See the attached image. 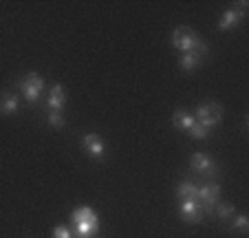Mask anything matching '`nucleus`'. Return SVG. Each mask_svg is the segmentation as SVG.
<instances>
[{"mask_svg": "<svg viewBox=\"0 0 249 238\" xmlns=\"http://www.w3.org/2000/svg\"><path fill=\"white\" fill-rule=\"evenodd\" d=\"M190 168L198 174H205V177H212V174L218 172L216 161H214L212 157H207V154H203V152H196V154L190 157Z\"/></svg>", "mask_w": 249, "mask_h": 238, "instance_id": "423d86ee", "label": "nucleus"}, {"mask_svg": "<svg viewBox=\"0 0 249 238\" xmlns=\"http://www.w3.org/2000/svg\"><path fill=\"white\" fill-rule=\"evenodd\" d=\"M99 232V220H93V223H80L75 225V234H82V236H95Z\"/></svg>", "mask_w": 249, "mask_h": 238, "instance_id": "f3484780", "label": "nucleus"}, {"mask_svg": "<svg viewBox=\"0 0 249 238\" xmlns=\"http://www.w3.org/2000/svg\"><path fill=\"white\" fill-rule=\"evenodd\" d=\"M18 89H20V93H22V97H24V102H29V104H36L40 99V95H42V91L40 89H36V86H31V84H27V82H18Z\"/></svg>", "mask_w": 249, "mask_h": 238, "instance_id": "ddd939ff", "label": "nucleus"}, {"mask_svg": "<svg viewBox=\"0 0 249 238\" xmlns=\"http://www.w3.org/2000/svg\"><path fill=\"white\" fill-rule=\"evenodd\" d=\"M47 122L51 128H55V130H60V128H64V117H62V112H55V110H49L47 115Z\"/></svg>", "mask_w": 249, "mask_h": 238, "instance_id": "a211bd4d", "label": "nucleus"}, {"mask_svg": "<svg viewBox=\"0 0 249 238\" xmlns=\"http://www.w3.org/2000/svg\"><path fill=\"white\" fill-rule=\"evenodd\" d=\"M198 40H201V37H198L190 27H177L172 31V47L179 49L181 53L192 51V49L198 44Z\"/></svg>", "mask_w": 249, "mask_h": 238, "instance_id": "f03ea898", "label": "nucleus"}, {"mask_svg": "<svg viewBox=\"0 0 249 238\" xmlns=\"http://www.w3.org/2000/svg\"><path fill=\"white\" fill-rule=\"evenodd\" d=\"M179 212L183 216L185 223H201L205 212H203V205L196 201V199H183L179 203Z\"/></svg>", "mask_w": 249, "mask_h": 238, "instance_id": "39448f33", "label": "nucleus"}, {"mask_svg": "<svg viewBox=\"0 0 249 238\" xmlns=\"http://www.w3.org/2000/svg\"><path fill=\"white\" fill-rule=\"evenodd\" d=\"M212 214H216L221 220H227V219H231V216L236 214V207L231 205V203H221L218 201L216 205H214V210H212Z\"/></svg>", "mask_w": 249, "mask_h": 238, "instance_id": "2eb2a0df", "label": "nucleus"}, {"mask_svg": "<svg viewBox=\"0 0 249 238\" xmlns=\"http://www.w3.org/2000/svg\"><path fill=\"white\" fill-rule=\"evenodd\" d=\"M196 124V119H194V115H190L188 110H174L172 115V126L174 128H181V130H188Z\"/></svg>", "mask_w": 249, "mask_h": 238, "instance_id": "9b49d317", "label": "nucleus"}, {"mask_svg": "<svg viewBox=\"0 0 249 238\" xmlns=\"http://www.w3.org/2000/svg\"><path fill=\"white\" fill-rule=\"evenodd\" d=\"M196 201L203 205V212H212L214 205L221 201V185H218V183H212V181L198 185Z\"/></svg>", "mask_w": 249, "mask_h": 238, "instance_id": "f257e3e1", "label": "nucleus"}, {"mask_svg": "<svg viewBox=\"0 0 249 238\" xmlns=\"http://www.w3.org/2000/svg\"><path fill=\"white\" fill-rule=\"evenodd\" d=\"M190 137H192V139H198V141H201V139H207V137H210V130H207L203 124L196 122L192 128H190Z\"/></svg>", "mask_w": 249, "mask_h": 238, "instance_id": "6ab92c4d", "label": "nucleus"}, {"mask_svg": "<svg viewBox=\"0 0 249 238\" xmlns=\"http://www.w3.org/2000/svg\"><path fill=\"white\" fill-rule=\"evenodd\" d=\"M20 108V97L14 93H9V91H5V93H0V112L2 115H16Z\"/></svg>", "mask_w": 249, "mask_h": 238, "instance_id": "1a4fd4ad", "label": "nucleus"}, {"mask_svg": "<svg viewBox=\"0 0 249 238\" xmlns=\"http://www.w3.org/2000/svg\"><path fill=\"white\" fill-rule=\"evenodd\" d=\"M53 238H73V232H71L66 225H57V227H53Z\"/></svg>", "mask_w": 249, "mask_h": 238, "instance_id": "aec40b11", "label": "nucleus"}, {"mask_svg": "<svg viewBox=\"0 0 249 238\" xmlns=\"http://www.w3.org/2000/svg\"><path fill=\"white\" fill-rule=\"evenodd\" d=\"M205 117H223V106L216 102H207V104H201L194 112V119H205Z\"/></svg>", "mask_w": 249, "mask_h": 238, "instance_id": "9d476101", "label": "nucleus"}, {"mask_svg": "<svg viewBox=\"0 0 249 238\" xmlns=\"http://www.w3.org/2000/svg\"><path fill=\"white\" fill-rule=\"evenodd\" d=\"M243 7H247V2H238V5H234L231 9H227L225 14H223L221 22H218V29H221V31H230V29L238 27V24L243 22V18H245Z\"/></svg>", "mask_w": 249, "mask_h": 238, "instance_id": "0eeeda50", "label": "nucleus"}, {"mask_svg": "<svg viewBox=\"0 0 249 238\" xmlns=\"http://www.w3.org/2000/svg\"><path fill=\"white\" fill-rule=\"evenodd\" d=\"M64 104H66V93H64V86L62 84H55L49 93V99H47V106L55 112H62L64 110Z\"/></svg>", "mask_w": 249, "mask_h": 238, "instance_id": "6e6552de", "label": "nucleus"}, {"mask_svg": "<svg viewBox=\"0 0 249 238\" xmlns=\"http://www.w3.org/2000/svg\"><path fill=\"white\" fill-rule=\"evenodd\" d=\"M71 220H73V225H80V223H93V220H99V219H97V214H95V210L82 205L71 212Z\"/></svg>", "mask_w": 249, "mask_h": 238, "instance_id": "f8f14e48", "label": "nucleus"}, {"mask_svg": "<svg viewBox=\"0 0 249 238\" xmlns=\"http://www.w3.org/2000/svg\"><path fill=\"white\" fill-rule=\"evenodd\" d=\"M207 44L203 42V40H198V44L192 49V51H188V53H183L181 55V60H179V66L183 71H196L198 66L203 64V60H205V55H207Z\"/></svg>", "mask_w": 249, "mask_h": 238, "instance_id": "7ed1b4c3", "label": "nucleus"}, {"mask_svg": "<svg viewBox=\"0 0 249 238\" xmlns=\"http://www.w3.org/2000/svg\"><path fill=\"white\" fill-rule=\"evenodd\" d=\"M82 146H84L86 154H89L90 159H104L106 152H108L104 139L97 135V132H86V135L82 137Z\"/></svg>", "mask_w": 249, "mask_h": 238, "instance_id": "20e7f679", "label": "nucleus"}, {"mask_svg": "<svg viewBox=\"0 0 249 238\" xmlns=\"http://www.w3.org/2000/svg\"><path fill=\"white\" fill-rule=\"evenodd\" d=\"M73 238H95V236H82V234H73Z\"/></svg>", "mask_w": 249, "mask_h": 238, "instance_id": "412c9836", "label": "nucleus"}, {"mask_svg": "<svg viewBox=\"0 0 249 238\" xmlns=\"http://www.w3.org/2000/svg\"><path fill=\"white\" fill-rule=\"evenodd\" d=\"M231 229H236V232H240V234H247L249 232V219L245 214H234L231 216Z\"/></svg>", "mask_w": 249, "mask_h": 238, "instance_id": "dca6fc26", "label": "nucleus"}, {"mask_svg": "<svg viewBox=\"0 0 249 238\" xmlns=\"http://www.w3.org/2000/svg\"><path fill=\"white\" fill-rule=\"evenodd\" d=\"M196 192H198V185L194 181H181L177 185V196H179L181 201L183 199H196Z\"/></svg>", "mask_w": 249, "mask_h": 238, "instance_id": "4468645a", "label": "nucleus"}]
</instances>
